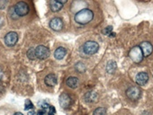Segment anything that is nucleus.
Returning <instances> with one entry per match:
<instances>
[{
	"mask_svg": "<svg viewBox=\"0 0 153 115\" xmlns=\"http://www.w3.org/2000/svg\"><path fill=\"white\" fill-rule=\"evenodd\" d=\"M94 18V13L88 8L82 9L75 15V21L79 24H87Z\"/></svg>",
	"mask_w": 153,
	"mask_h": 115,
	"instance_id": "1",
	"label": "nucleus"
},
{
	"mask_svg": "<svg viewBox=\"0 0 153 115\" xmlns=\"http://www.w3.org/2000/svg\"><path fill=\"white\" fill-rule=\"evenodd\" d=\"M129 56L132 60V61L135 62V63H140L142 61V60H143V54H142V51H141V49H140V46L133 47L130 50Z\"/></svg>",
	"mask_w": 153,
	"mask_h": 115,
	"instance_id": "2",
	"label": "nucleus"
},
{
	"mask_svg": "<svg viewBox=\"0 0 153 115\" xmlns=\"http://www.w3.org/2000/svg\"><path fill=\"white\" fill-rule=\"evenodd\" d=\"M14 11L17 16H25L29 13V7L25 2L20 1L15 6Z\"/></svg>",
	"mask_w": 153,
	"mask_h": 115,
	"instance_id": "3",
	"label": "nucleus"
},
{
	"mask_svg": "<svg viewBox=\"0 0 153 115\" xmlns=\"http://www.w3.org/2000/svg\"><path fill=\"white\" fill-rule=\"evenodd\" d=\"M126 95L129 99L132 101L138 100L141 95V90L138 86H130L126 90Z\"/></svg>",
	"mask_w": 153,
	"mask_h": 115,
	"instance_id": "4",
	"label": "nucleus"
},
{
	"mask_svg": "<svg viewBox=\"0 0 153 115\" xmlns=\"http://www.w3.org/2000/svg\"><path fill=\"white\" fill-rule=\"evenodd\" d=\"M98 49H99L98 43L96 41H88L83 46L84 52L88 55H93V54L97 53Z\"/></svg>",
	"mask_w": 153,
	"mask_h": 115,
	"instance_id": "5",
	"label": "nucleus"
},
{
	"mask_svg": "<svg viewBox=\"0 0 153 115\" xmlns=\"http://www.w3.org/2000/svg\"><path fill=\"white\" fill-rule=\"evenodd\" d=\"M35 55L39 60H45L50 56V50L47 47L40 45L35 49Z\"/></svg>",
	"mask_w": 153,
	"mask_h": 115,
	"instance_id": "6",
	"label": "nucleus"
},
{
	"mask_svg": "<svg viewBox=\"0 0 153 115\" xmlns=\"http://www.w3.org/2000/svg\"><path fill=\"white\" fill-rule=\"evenodd\" d=\"M17 41H18V35L15 32H10L5 36V43L9 47L15 46Z\"/></svg>",
	"mask_w": 153,
	"mask_h": 115,
	"instance_id": "7",
	"label": "nucleus"
},
{
	"mask_svg": "<svg viewBox=\"0 0 153 115\" xmlns=\"http://www.w3.org/2000/svg\"><path fill=\"white\" fill-rule=\"evenodd\" d=\"M59 105L64 108V109H67L68 108V106L70 105L71 103V98L65 93L61 94L59 95Z\"/></svg>",
	"mask_w": 153,
	"mask_h": 115,
	"instance_id": "8",
	"label": "nucleus"
},
{
	"mask_svg": "<svg viewBox=\"0 0 153 115\" xmlns=\"http://www.w3.org/2000/svg\"><path fill=\"white\" fill-rule=\"evenodd\" d=\"M50 27L54 31H60L63 27V22L60 18L55 17L51 20L50 22Z\"/></svg>",
	"mask_w": 153,
	"mask_h": 115,
	"instance_id": "9",
	"label": "nucleus"
},
{
	"mask_svg": "<svg viewBox=\"0 0 153 115\" xmlns=\"http://www.w3.org/2000/svg\"><path fill=\"white\" fill-rule=\"evenodd\" d=\"M140 49H141V51H142V54H143V57H149L151 53H152V50H153V47L152 45L148 42V41H144L140 44Z\"/></svg>",
	"mask_w": 153,
	"mask_h": 115,
	"instance_id": "10",
	"label": "nucleus"
},
{
	"mask_svg": "<svg viewBox=\"0 0 153 115\" xmlns=\"http://www.w3.org/2000/svg\"><path fill=\"white\" fill-rule=\"evenodd\" d=\"M135 81L139 86H144L149 81V75L145 72H140L136 76Z\"/></svg>",
	"mask_w": 153,
	"mask_h": 115,
	"instance_id": "11",
	"label": "nucleus"
},
{
	"mask_svg": "<svg viewBox=\"0 0 153 115\" xmlns=\"http://www.w3.org/2000/svg\"><path fill=\"white\" fill-rule=\"evenodd\" d=\"M44 82H45V85L48 86H54L57 85V77L53 74H49L48 76L45 77Z\"/></svg>",
	"mask_w": 153,
	"mask_h": 115,
	"instance_id": "12",
	"label": "nucleus"
},
{
	"mask_svg": "<svg viewBox=\"0 0 153 115\" xmlns=\"http://www.w3.org/2000/svg\"><path fill=\"white\" fill-rule=\"evenodd\" d=\"M66 53H67V50H66L65 48H63V47H59V48L55 50V52H54V57H55V59H56V60H62L63 58L65 57Z\"/></svg>",
	"mask_w": 153,
	"mask_h": 115,
	"instance_id": "13",
	"label": "nucleus"
},
{
	"mask_svg": "<svg viewBox=\"0 0 153 115\" xmlns=\"http://www.w3.org/2000/svg\"><path fill=\"white\" fill-rule=\"evenodd\" d=\"M63 5L56 0H50V8L53 12H59L62 8Z\"/></svg>",
	"mask_w": 153,
	"mask_h": 115,
	"instance_id": "14",
	"label": "nucleus"
},
{
	"mask_svg": "<svg viewBox=\"0 0 153 115\" xmlns=\"http://www.w3.org/2000/svg\"><path fill=\"white\" fill-rule=\"evenodd\" d=\"M66 85L68 87L74 89V88H76V86H78V85H79V79L76 78V77H68L66 80Z\"/></svg>",
	"mask_w": 153,
	"mask_h": 115,
	"instance_id": "15",
	"label": "nucleus"
},
{
	"mask_svg": "<svg viewBox=\"0 0 153 115\" xmlns=\"http://www.w3.org/2000/svg\"><path fill=\"white\" fill-rule=\"evenodd\" d=\"M97 94L94 92H88L85 94V100L88 102H96L97 100Z\"/></svg>",
	"mask_w": 153,
	"mask_h": 115,
	"instance_id": "16",
	"label": "nucleus"
},
{
	"mask_svg": "<svg viewBox=\"0 0 153 115\" xmlns=\"http://www.w3.org/2000/svg\"><path fill=\"white\" fill-rule=\"evenodd\" d=\"M115 69H116V63L114 61H113V60L109 61L107 63V65H106V71L108 73L112 74V73H114L115 71Z\"/></svg>",
	"mask_w": 153,
	"mask_h": 115,
	"instance_id": "17",
	"label": "nucleus"
},
{
	"mask_svg": "<svg viewBox=\"0 0 153 115\" xmlns=\"http://www.w3.org/2000/svg\"><path fill=\"white\" fill-rule=\"evenodd\" d=\"M93 115H106V110H105V108L99 107L94 111Z\"/></svg>",
	"mask_w": 153,
	"mask_h": 115,
	"instance_id": "18",
	"label": "nucleus"
},
{
	"mask_svg": "<svg viewBox=\"0 0 153 115\" xmlns=\"http://www.w3.org/2000/svg\"><path fill=\"white\" fill-rule=\"evenodd\" d=\"M27 57L29 58L30 60H34L35 58H36V55H35V49H33V48L29 49V50L27 51Z\"/></svg>",
	"mask_w": 153,
	"mask_h": 115,
	"instance_id": "19",
	"label": "nucleus"
},
{
	"mask_svg": "<svg viewBox=\"0 0 153 115\" xmlns=\"http://www.w3.org/2000/svg\"><path fill=\"white\" fill-rule=\"evenodd\" d=\"M33 104L32 103V102H31L30 100H26L25 104V111H26V110L33 109Z\"/></svg>",
	"mask_w": 153,
	"mask_h": 115,
	"instance_id": "20",
	"label": "nucleus"
},
{
	"mask_svg": "<svg viewBox=\"0 0 153 115\" xmlns=\"http://www.w3.org/2000/svg\"><path fill=\"white\" fill-rule=\"evenodd\" d=\"M112 31H113V27L112 26H107L105 30H104V33L105 34H107V35H110V33L112 32Z\"/></svg>",
	"mask_w": 153,
	"mask_h": 115,
	"instance_id": "21",
	"label": "nucleus"
},
{
	"mask_svg": "<svg viewBox=\"0 0 153 115\" xmlns=\"http://www.w3.org/2000/svg\"><path fill=\"white\" fill-rule=\"evenodd\" d=\"M7 0H0V10L5 9V7H7Z\"/></svg>",
	"mask_w": 153,
	"mask_h": 115,
	"instance_id": "22",
	"label": "nucleus"
},
{
	"mask_svg": "<svg viewBox=\"0 0 153 115\" xmlns=\"http://www.w3.org/2000/svg\"><path fill=\"white\" fill-rule=\"evenodd\" d=\"M44 113H45V110H44V109H42L41 111H38L37 115H43Z\"/></svg>",
	"mask_w": 153,
	"mask_h": 115,
	"instance_id": "23",
	"label": "nucleus"
},
{
	"mask_svg": "<svg viewBox=\"0 0 153 115\" xmlns=\"http://www.w3.org/2000/svg\"><path fill=\"white\" fill-rule=\"evenodd\" d=\"M56 1H58V2H59V3H61L63 5V4H65L68 1V0H56Z\"/></svg>",
	"mask_w": 153,
	"mask_h": 115,
	"instance_id": "24",
	"label": "nucleus"
},
{
	"mask_svg": "<svg viewBox=\"0 0 153 115\" xmlns=\"http://www.w3.org/2000/svg\"><path fill=\"white\" fill-rule=\"evenodd\" d=\"M3 77H4V73H3V71L1 69H0V80L3 78Z\"/></svg>",
	"mask_w": 153,
	"mask_h": 115,
	"instance_id": "25",
	"label": "nucleus"
},
{
	"mask_svg": "<svg viewBox=\"0 0 153 115\" xmlns=\"http://www.w3.org/2000/svg\"><path fill=\"white\" fill-rule=\"evenodd\" d=\"M34 114H35V112H34V111L33 110V111H28V114H27V115H34Z\"/></svg>",
	"mask_w": 153,
	"mask_h": 115,
	"instance_id": "26",
	"label": "nucleus"
},
{
	"mask_svg": "<svg viewBox=\"0 0 153 115\" xmlns=\"http://www.w3.org/2000/svg\"><path fill=\"white\" fill-rule=\"evenodd\" d=\"M3 25V20H2V18L0 17V27H1Z\"/></svg>",
	"mask_w": 153,
	"mask_h": 115,
	"instance_id": "27",
	"label": "nucleus"
},
{
	"mask_svg": "<svg viewBox=\"0 0 153 115\" xmlns=\"http://www.w3.org/2000/svg\"><path fill=\"white\" fill-rule=\"evenodd\" d=\"M15 115H23V113H21V112H16Z\"/></svg>",
	"mask_w": 153,
	"mask_h": 115,
	"instance_id": "28",
	"label": "nucleus"
}]
</instances>
